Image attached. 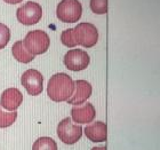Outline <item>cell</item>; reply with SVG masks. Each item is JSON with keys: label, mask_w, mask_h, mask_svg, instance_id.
<instances>
[{"label": "cell", "mask_w": 160, "mask_h": 150, "mask_svg": "<svg viewBox=\"0 0 160 150\" xmlns=\"http://www.w3.org/2000/svg\"><path fill=\"white\" fill-rule=\"evenodd\" d=\"M82 14V6L78 0H62L56 8L57 18L64 23H76Z\"/></svg>", "instance_id": "obj_3"}, {"label": "cell", "mask_w": 160, "mask_h": 150, "mask_svg": "<svg viewBox=\"0 0 160 150\" xmlns=\"http://www.w3.org/2000/svg\"><path fill=\"white\" fill-rule=\"evenodd\" d=\"M90 62L89 55L87 52L79 48L69 50L64 56V64L71 71H81L88 67Z\"/></svg>", "instance_id": "obj_8"}, {"label": "cell", "mask_w": 160, "mask_h": 150, "mask_svg": "<svg viewBox=\"0 0 160 150\" xmlns=\"http://www.w3.org/2000/svg\"><path fill=\"white\" fill-rule=\"evenodd\" d=\"M85 135L92 142H104L108 137V126L103 122H95L85 127Z\"/></svg>", "instance_id": "obj_12"}, {"label": "cell", "mask_w": 160, "mask_h": 150, "mask_svg": "<svg viewBox=\"0 0 160 150\" xmlns=\"http://www.w3.org/2000/svg\"><path fill=\"white\" fill-rule=\"evenodd\" d=\"M3 1H6L7 3H10V5H15V3H18L21 1H23V0H3Z\"/></svg>", "instance_id": "obj_19"}, {"label": "cell", "mask_w": 160, "mask_h": 150, "mask_svg": "<svg viewBox=\"0 0 160 150\" xmlns=\"http://www.w3.org/2000/svg\"><path fill=\"white\" fill-rule=\"evenodd\" d=\"M12 52H13L14 57L16 59L18 62H22V63H29L34 59V55L29 52V50L24 47L23 45V40H18L13 45V48H12Z\"/></svg>", "instance_id": "obj_13"}, {"label": "cell", "mask_w": 160, "mask_h": 150, "mask_svg": "<svg viewBox=\"0 0 160 150\" xmlns=\"http://www.w3.org/2000/svg\"><path fill=\"white\" fill-rule=\"evenodd\" d=\"M92 150H107V148L103 146V147H95V148H93Z\"/></svg>", "instance_id": "obj_20"}, {"label": "cell", "mask_w": 160, "mask_h": 150, "mask_svg": "<svg viewBox=\"0 0 160 150\" xmlns=\"http://www.w3.org/2000/svg\"><path fill=\"white\" fill-rule=\"evenodd\" d=\"M23 45L32 55H40L48 50L50 39L48 34L42 30L30 31L23 40Z\"/></svg>", "instance_id": "obj_2"}, {"label": "cell", "mask_w": 160, "mask_h": 150, "mask_svg": "<svg viewBox=\"0 0 160 150\" xmlns=\"http://www.w3.org/2000/svg\"><path fill=\"white\" fill-rule=\"evenodd\" d=\"M92 85L86 80H77L74 83V93L68 100V103L72 106H79L83 103L92 95Z\"/></svg>", "instance_id": "obj_10"}, {"label": "cell", "mask_w": 160, "mask_h": 150, "mask_svg": "<svg viewBox=\"0 0 160 150\" xmlns=\"http://www.w3.org/2000/svg\"><path fill=\"white\" fill-rule=\"evenodd\" d=\"M74 93V81L69 75L60 72L50 77L47 85V94L55 102L68 101Z\"/></svg>", "instance_id": "obj_1"}, {"label": "cell", "mask_w": 160, "mask_h": 150, "mask_svg": "<svg viewBox=\"0 0 160 150\" xmlns=\"http://www.w3.org/2000/svg\"><path fill=\"white\" fill-rule=\"evenodd\" d=\"M73 34L77 45H81L86 48L95 46L98 40V31L96 27L87 22L78 24L73 29Z\"/></svg>", "instance_id": "obj_4"}, {"label": "cell", "mask_w": 160, "mask_h": 150, "mask_svg": "<svg viewBox=\"0 0 160 150\" xmlns=\"http://www.w3.org/2000/svg\"><path fill=\"white\" fill-rule=\"evenodd\" d=\"M61 41H62L64 46L67 47L77 46V43H76V39H74L73 29H68V30L63 31L62 34H61Z\"/></svg>", "instance_id": "obj_17"}, {"label": "cell", "mask_w": 160, "mask_h": 150, "mask_svg": "<svg viewBox=\"0 0 160 150\" xmlns=\"http://www.w3.org/2000/svg\"><path fill=\"white\" fill-rule=\"evenodd\" d=\"M90 9L95 14L103 15L108 12V0H90Z\"/></svg>", "instance_id": "obj_16"}, {"label": "cell", "mask_w": 160, "mask_h": 150, "mask_svg": "<svg viewBox=\"0 0 160 150\" xmlns=\"http://www.w3.org/2000/svg\"><path fill=\"white\" fill-rule=\"evenodd\" d=\"M23 102V95L17 88H8L5 90L1 94L0 106L2 109L8 111H16Z\"/></svg>", "instance_id": "obj_9"}, {"label": "cell", "mask_w": 160, "mask_h": 150, "mask_svg": "<svg viewBox=\"0 0 160 150\" xmlns=\"http://www.w3.org/2000/svg\"><path fill=\"white\" fill-rule=\"evenodd\" d=\"M17 119V112L12 111V112H6L0 106V128H6L15 123Z\"/></svg>", "instance_id": "obj_15"}, {"label": "cell", "mask_w": 160, "mask_h": 150, "mask_svg": "<svg viewBox=\"0 0 160 150\" xmlns=\"http://www.w3.org/2000/svg\"><path fill=\"white\" fill-rule=\"evenodd\" d=\"M21 84L30 95L37 96L43 90V77L36 69H29L21 77Z\"/></svg>", "instance_id": "obj_7"}, {"label": "cell", "mask_w": 160, "mask_h": 150, "mask_svg": "<svg viewBox=\"0 0 160 150\" xmlns=\"http://www.w3.org/2000/svg\"><path fill=\"white\" fill-rule=\"evenodd\" d=\"M10 39V30L9 28L5 24L0 23V49H2L7 46Z\"/></svg>", "instance_id": "obj_18"}, {"label": "cell", "mask_w": 160, "mask_h": 150, "mask_svg": "<svg viewBox=\"0 0 160 150\" xmlns=\"http://www.w3.org/2000/svg\"><path fill=\"white\" fill-rule=\"evenodd\" d=\"M16 17L18 22L24 25H33L37 24L42 17V8L39 3L28 1L25 5L17 9Z\"/></svg>", "instance_id": "obj_6"}, {"label": "cell", "mask_w": 160, "mask_h": 150, "mask_svg": "<svg viewBox=\"0 0 160 150\" xmlns=\"http://www.w3.org/2000/svg\"><path fill=\"white\" fill-rule=\"evenodd\" d=\"M32 150H58L56 142L48 137L38 139L32 146Z\"/></svg>", "instance_id": "obj_14"}, {"label": "cell", "mask_w": 160, "mask_h": 150, "mask_svg": "<svg viewBox=\"0 0 160 150\" xmlns=\"http://www.w3.org/2000/svg\"><path fill=\"white\" fill-rule=\"evenodd\" d=\"M82 127L72 123L71 118H65L57 126V135L65 144H74L82 137Z\"/></svg>", "instance_id": "obj_5"}, {"label": "cell", "mask_w": 160, "mask_h": 150, "mask_svg": "<svg viewBox=\"0 0 160 150\" xmlns=\"http://www.w3.org/2000/svg\"><path fill=\"white\" fill-rule=\"evenodd\" d=\"M96 116L95 108L92 103H86L81 107H74L71 109V117L77 124H89Z\"/></svg>", "instance_id": "obj_11"}]
</instances>
